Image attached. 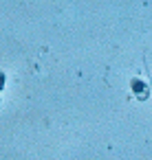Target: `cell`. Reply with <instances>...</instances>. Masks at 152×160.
I'll return each mask as SVG.
<instances>
[{
  "label": "cell",
  "mask_w": 152,
  "mask_h": 160,
  "mask_svg": "<svg viewBox=\"0 0 152 160\" xmlns=\"http://www.w3.org/2000/svg\"><path fill=\"white\" fill-rule=\"evenodd\" d=\"M5 83H7V72L0 70V97H3V90H5Z\"/></svg>",
  "instance_id": "6da1fadb"
}]
</instances>
